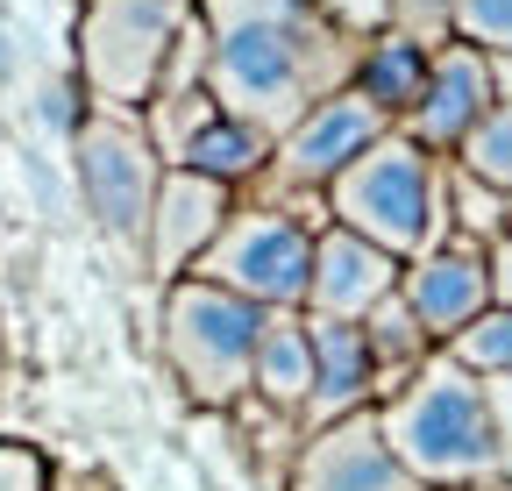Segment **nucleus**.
Segmentation results:
<instances>
[{
	"label": "nucleus",
	"instance_id": "nucleus-1",
	"mask_svg": "<svg viewBox=\"0 0 512 491\" xmlns=\"http://www.w3.org/2000/svg\"><path fill=\"white\" fill-rule=\"evenodd\" d=\"M207 36V93L228 121L256 136H285L356 86L363 36L342 29L320 0H192Z\"/></svg>",
	"mask_w": 512,
	"mask_h": 491
},
{
	"label": "nucleus",
	"instance_id": "nucleus-2",
	"mask_svg": "<svg viewBox=\"0 0 512 491\" xmlns=\"http://www.w3.org/2000/svg\"><path fill=\"white\" fill-rule=\"evenodd\" d=\"M377 427L406 477L420 491H477L505 484L498 470V420H491V385L463 371L448 349H434L420 371L377 406Z\"/></svg>",
	"mask_w": 512,
	"mask_h": 491
},
{
	"label": "nucleus",
	"instance_id": "nucleus-3",
	"mask_svg": "<svg viewBox=\"0 0 512 491\" xmlns=\"http://www.w3.org/2000/svg\"><path fill=\"white\" fill-rule=\"evenodd\" d=\"M328 221L377 242L399 264L427 257L434 242L456 235L448 228V157H434V150H420L413 136L392 129L328 186Z\"/></svg>",
	"mask_w": 512,
	"mask_h": 491
},
{
	"label": "nucleus",
	"instance_id": "nucleus-4",
	"mask_svg": "<svg viewBox=\"0 0 512 491\" xmlns=\"http://www.w3.org/2000/svg\"><path fill=\"white\" fill-rule=\"evenodd\" d=\"M164 363L192 406L207 413H235L249 399V363H256V335H264V306H249L207 278H178L164 285Z\"/></svg>",
	"mask_w": 512,
	"mask_h": 491
},
{
	"label": "nucleus",
	"instance_id": "nucleus-5",
	"mask_svg": "<svg viewBox=\"0 0 512 491\" xmlns=\"http://www.w3.org/2000/svg\"><path fill=\"white\" fill-rule=\"evenodd\" d=\"M192 29V0H86L79 8V93L107 114H143Z\"/></svg>",
	"mask_w": 512,
	"mask_h": 491
},
{
	"label": "nucleus",
	"instance_id": "nucleus-6",
	"mask_svg": "<svg viewBox=\"0 0 512 491\" xmlns=\"http://www.w3.org/2000/svg\"><path fill=\"white\" fill-rule=\"evenodd\" d=\"M72 171H79V193H86V214L100 221V235L121 242L128 257H143L157 186H164V157L143 136V114L86 107L79 136H72Z\"/></svg>",
	"mask_w": 512,
	"mask_h": 491
},
{
	"label": "nucleus",
	"instance_id": "nucleus-7",
	"mask_svg": "<svg viewBox=\"0 0 512 491\" xmlns=\"http://www.w3.org/2000/svg\"><path fill=\"white\" fill-rule=\"evenodd\" d=\"M192 278H207L264 314H306V285H313V228L285 207L242 200L228 214V228L214 235V250L192 264Z\"/></svg>",
	"mask_w": 512,
	"mask_h": 491
},
{
	"label": "nucleus",
	"instance_id": "nucleus-8",
	"mask_svg": "<svg viewBox=\"0 0 512 491\" xmlns=\"http://www.w3.org/2000/svg\"><path fill=\"white\" fill-rule=\"evenodd\" d=\"M399 299L413 306L420 335H427L434 349H448L470 321H484V314H491V257H484V242H470V235L434 242L427 257H413V264H406Z\"/></svg>",
	"mask_w": 512,
	"mask_h": 491
},
{
	"label": "nucleus",
	"instance_id": "nucleus-9",
	"mask_svg": "<svg viewBox=\"0 0 512 491\" xmlns=\"http://www.w3.org/2000/svg\"><path fill=\"white\" fill-rule=\"evenodd\" d=\"M235 207H242V193L214 186V178H200V171H164L157 214H150V242H143V271H150L157 285L192 278V264L214 250V235L228 228Z\"/></svg>",
	"mask_w": 512,
	"mask_h": 491
},
{
	"label": "nucleus",
	"instance_id": "nucleus-10",
	"mask_svg": "<svg viewBox=\"0 0 512 491\" xmlns=\"http://www.w3.org/2000/svg\"><path fill=\"white\" fill-rule=\"evenodd\" d=\"M292 491H420V484L392 456V442L377 427V406H370V413H349L335 427H313L299 442Z\"/></svg>",
	"mask_w": 512,
	"mask_h": 491
},
{
	"label": "nucleus",
	"instance_id": "nucleus-11",
	"mask_svg": "<svg viewBox=\"0 0 512 491\" xmlns=\"http://www.w3.org/2000/svg\"><path fill=\"white\" fill-rule=\"evenodd\" d=\"M498 107V86H491V57L477 43H441L434 50V72H427V93L420 107L399 121V136H413L420 150L434 157H456L463 136Z\"/></svg>",
	"mask_w": 512,
	"mask_h": 491
},
{
	"label": "nucleus",
	"instance_id": "nucleus-12",
	"mask_svg": "<svg viewBox=\"0 0 512 491\" xmlns=\"http://www.w3.org/2000/svg\"><path fill=\"white\" fill-rule=\"evenodd\" d=\"M406 264L399 257H384L377 242L349 235V228H320L313 235V285H306V314L320 321H370L384 299L399 292Z\"/></svg>",
	"mask_w": 512,
	"mask_h": 491
},
{
	"label": "nucleus",
	"instance_id": "nucleus-13",
	"mask_svg": "<svg viewBox=\"0 0 512 491\" xmlns=\"http://www.w3.org/2000/svg\"><path fill=\"white\" fill-rule=\"evenodd\" d=\"M306 335H313V399H306V435H313V427L349 420V413L384 406V371H377V356H370L363 321H320V314H306Z\"/></svg>",
	"mask_w": 512,
	"mask_h": 491
},
{
	"label": "nucleus",
	"instance_id": "nucleus-14",
	"mask_svg": "<svg viewBox=\"0 0 512 491\" xmlns=\"http://www.w3.org/2000/svg\"><path fill=\"white\" fill-rule=\"evenodd\" d=\"M249 399L306 427V399H313V335H306V314H292V306H285V314H264L256 363H249Z\"/></svg>",
	"mask_w": 512,
	"mask_h": 491
},
{
	"label": "nucleus",
	"instance_id": "nucleus-15",
	"mask_svg": "<svg viewBox=\"0 0 512 491\" xmlns=\"http://www.w3.org/2000/svg\"><path fill=\"white\" fill-rule=\"evenodd\" d=\"M427 72H434V50L427 43H413V36H399V29H377L370 43H363V65H356V93L370 100V107H384L392 114V129L420 107V93H427Z\"/></svg>",
	"mask_w": 512,
	"mask_h": 491
},
{
	"label": "nucleus",
	"instance_id": "nucleus-16",
	"mask_svg": "<svg viewBox=\"0 0 512 491\" xmlns=\"http://www.w3.org/2000/svg\"><path fill=\"white\" fill-rule=\"evenodd\" d=\"M264 164H271V136H256V129H242V121H214V129L185 150V164L178 171H200V178H214V186H228V193H249L256 178H264Z\"/></svg>",
	"mask_w": 512,
	"mask_h": 491
},
{
	"label": "nucleus",
	"instance_id": "nucleus-17",
	"mask_svg": "<svg viewBox=\"0 0 512 491\" xmlns=\"http://www.w3.org/2000/svg\"><path fill=\"white\" fill-rule=\"evenodd\" d=\"M456 171H470L477 186H491V193H512V100H498L477 129L463 136V150L448 157Z\"/></svg>",
	"mask_w": 512,
	"mask_h": 491
},
{
	"label": "nucleus",
	"instance_id": "nucleus-18",
	"mask_svg": "<svg viewBox=\"0 0 512 491\" xmlns=\"http://www.w3.org/2000/svg\"><path fill=\"white\" fill-rule=\"evenodd\" d=\"M448 228L456 235H470V242H491L505 235V193H491V186H477L470 171H456L448 164Z\"/></svg>",
	"mask_w": 512,
	"mask_h": 491
},
{
	"label": "nucleus",
	"instance_id": "nucleus-19",
	"mask_svg": "<svg viewBox=\"0 0 512 491\" xmlns=\"http://www.w3.org/2000/svg\"><path fill=\"white\" fill-rule=\"evenodd\" d=\"M448 356H456L463 371H477V378H512V314L491 306L484 321H470L456 342H448Z\"/></svg>",
	"mask_w": 512,
	"mask_h": 491
},
{
	"label": "nucleus",
	"instance_id": "nucleus-20",
	"mask_svg": "<svg viewBox=\"0 0 512 491\" xmlns=\"http://www.w3.org/2000/svg\"><path fill=\"white\" fill-rule=\"evenodd\" d=\"M456 43L484 57H512V0H456Z\"/></svg>",
	"mask_w": 512,
	"mask_h": 491
},
{
	"label": "nucleus",
	"instance_id": "nucleus-21",
	"mask_svg": "<svg viewBox=\"0 0 512 491\" xmlns=\"http://www.w3.org/2000/svg\"><path fill=\"white\" fill-rule=\"evenodd\" d=\"M392 29L441 50V43H456V0H392Z\"/></svg>",
	"mask_w": 512,
	"mask_h": 491
},
{
	"label": "nucleus",
	"instance_id": "nucleus-22",
	"mask_svg": "<svg viewBox=\"0 0 512 491\" xmlns=\"http://www.w3.org/2000/svg\"><path fill=\"white\" fill-rule=\"evenodd\" d=\"M0 491H50V463L29 442H0Z\"/></svg>",
	"mask_w": 512,
	"mask_h": 491
},
{
	"label": "nucleus",
	"instance_id": "nucleus-23",
	"mask_svg": "<svg viewBox=\"0 0 512 491\" xmlns=\"http://www.w3.org/2000/svg\"><path fill=\"white\" fill-rule=\"evenodd\" d=\"M320 8H328L342 29H356L363 43H370L377 29H392V0H320Z\"/></svg>",
	"mask_w": 512,
	"mask_h": 491
},
{
	"label": "nucleus",
	"instance_id": "nucleus-24",
	"mask_svg": "<svg viewBox=\"0 0 512 491\" xmlns=\"http://www.w3.org/2000/svg\"><path fill=\"white\" fill-rule=\"evenodd\" d=\"M484 385H491V420H498V470L512 491V378H484Z\"/></svg>",
	"mask_w": 512,
	"mask_h": 491
},
{
	"label": "nucleus",
	"instance_id": "nucleus-25",
	"mask_svg": "<svg viewBox=\"0 0 512 491\" xmlns=\"http://www.w3.org/2000/svg\"><path fill=\"white\" fill-rule=\"evenodd\" d=\"M484 257H491V306H505V314H512V235H498Z\"/></svg>",
	"mask_w": 512,
	"mask_h": 491
},
{
	"label": "nucleus",
	"instance_id": "nucleus-26",
	"mask_svg": "<svg viewBox=\"0 0 512 491\" xmlns=\"http://www.w3.org/2000/svg\"><path fill=\"white\" fill-rule=\"evenodd\" d=\"M477 491H505V484H477Z\"/></svg>",
	"mask_w": 512,
	"mask_h": 491
},
{
	"label": "nucleus",
	"instance_id": "nucleus-27",
	"mask_svg": "<svg viewBox=\"0 0 512 491\" xmlns=\"http://www.w3.org/2000/svg\"><path fill=\"white\" fill-rule=\"evenodd\" d=\"M0 363H8V342H0Z\"/></svg>",
	"mask_w": 512,
	"mask_h": 491
}]
</instances>
